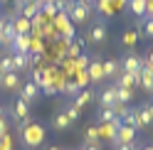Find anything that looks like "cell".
<instances>
[{
  "label": "cell",
  "instance_id": "cell-1",
  "mask_svg": "<svg viewBox=\"0 0 153 150\" xmlns=\"http://www.w3.org/2000/svg\"><path fill=\"white\" fill-rule=\"evenodd\" d=\"M45 133L47 130L40 126V123H27V126H20V140L27 150H35L45 143Z\"/></svg>",
  "mask_w": 153,
  "mask_h": 150
},
{
  "label": "cell",
  "instance_id": "cell-2",
  "mask_svg": "<svg viewBox=\"0 0 153 150\" xmlns=\"http://www.w3.org/2000/svg\"><path fill=\"white\" fill-rule=\"evenodd\" d=\"M64 12H67V17L72 20V25H87L94 10L87 7V5H82V3H76V0H69V5H67Z\"/></svg>",
  "mask_w": 153,
  "mask_h": 150
},
{
  "label": "cell",
  "instance_id": "cell-3",
  "mask_svg": "<svg viewBox=\"0 0 153 150\" xmlns=\"http://www.w3.org/2000/svg\"><path fill=\"white\" fill-rule=\"evenodd\" d=\"M52 27L57 32H62V37H67V40H74V25L72 20L67 17V12H57L52 17Z\"/></svg>",
  "mask_w": 153,
  "mask_h": 150
},
{
  "label": "cell",
  "instance_id": "cell-4",
  "mask_svg": "<svg viewBox=\"0 0 153 150\" xmlns=\"http://www.w3.org/2000/svg\"><path fill=\"white\" fill-rule=\"evenodd\" d=\"M13 116L15 121L20 126H27V123H32V118H30V104L22 99H15V104H13Z\"/></svg>",
  "mask_w": 153,
  "mask_h": 150
},
{
  "label": "cell",
  "instance_id": "cell-5",
  "mask_svg": "<svg viewBox=\"0 0 153 150\" xmlns=\"http://www.w3.org/2000/svg\"><path fill=\"white\" fill-rule=\"evenodd\" d=\"M141 69H143V59L136 57V54H126V57L121 59V71H128L133 76H138Z\"/></svg>",
  "mask_w": 153,
  "mask_h": 150
},
{
  "label": "cell",
  "instance_id": "cell-6",
  "mask_svg": "<svg viewBox=\"0 0 153 150\" xmlns=\"http://www.w3.org/2000/svg\"><path fill=\"white\" fill-rule=\"evenodd\" d=\"M119 126H121V118L111 121V123H99V126H97V130H99V140H109V143H114Z\"/></svg>",
  "mask_w": 153,
  "mask_h": 150
},
{
  "label": "cell",
  "instance_id": "cell-7",
  "mask_svg": "<svg viewBox=\"0 0 153 150\" xmlns=\"http://www.w3.org/2000/svg\"><path fill=\"white\" fill-rule=\"evenodd\" d=\"M40 96H42V91H40V86H37L35 81H25L20 86V99L27 101V104H35Z\"/></svg>",
  "mask_w": 153,
  "mask_h": 150
},
{
  "label": "cell",
  "instance_id": "cell-8",
  "mask_svg": "<svg viewBox=\"0 0 153 150\" xmlns=\"http://www.w3.org/2000/svg\"><path fill=\"white\" fill-rule=\"evenodd\" d=\"M133 140H136V128L121 123L116 130V138H114V145H126V143H133Z\"/></svg>",
  "mask_w": 153,
  "mask_h": 150
},
{
  "label": "cell",
  "instance_id": "cell-9",
  "mask_svg": "<svg viewBox=\"0 0 153 150\" xmlns=\"http://www.w3.org/2000/svg\"><path fill=\"white\" fill-rule=\"evenodd\" d=\"M87 42H91V44L106 42V25L104 22H94V27H89V32H87Z\"/></svg>",
  "mask_w": 153,
  "mask_h": 150
},
{
  "label": "cell",
  "instance_id": "cell-10",
  "mask_svg": "<svg viewBox=\"0 0 153 150\" xmlns=\"http://www.w3.org/2000/svg\"><path fill=\"white\" fill-rule=\"evenodd\" d=\"M20 86H22V81H20V74H17V71L3 74V79H0V89H3V91H17Z\"/></svg>",
  "mask_w": 153,
  "mask_h": 150
},
{
  "label": "cell",
  "instance_id": "cell-11",
  "mask_svg": "<svg viewBox=\"0 0 153 150\" xmlns=\"http://www.w3.org/2000/svg\"><path fill=\"white\" fill-rule=\"evenodd\" d=\"M138 79H141V74L133 76V74H128V71H121L116 76V84H114V86H119V89H136L138 86Z\"/></svg>",
  "mask_w": 153,
  "mask_h": 150
},
{
  "label": "cell",
  "instance_id": "cell-12",
  "mask_svg": "<svg viewBox=\"0 0 153 150\" xmlns=\"http://www.w3.org/2000/svg\"><path fill=\"white\" fill-rule=\"evenodd\" d=\"M87 74H89V81H91V84H99V81H104V69H101V62H99L97 57H94V59L89 62Z\"/></svg>",
  "mask_w": 153,
  "mask_h": 150
},
{
  "label": "cell",
  "instance_id": "cell-13",
  "mask_svg": "<svg viewBox=\"0 0 153 150\" xmlns=\"http://www.w3.org/2000/svg\"><path fill=\"white\" fill-rule=\"evenodd\" d=\"M10 49L13 52H20V54H30V35H15Z\"/></svg>",
  "mask_w": 153,
  "mask_h": 150
},
{
  "label": "cell",
  "instance_id": "cell-14",
  "mask_svg": "<svg viewBox=\"0 0 153 150\" xmlns=\"http://www.w3.org/2000/svg\"><path fill=\"white\" fill-rule=\"evenodd\" d=\"M99 104H101V108H111L114 104H116V86L101 89V93H99Z\"/></svg>",
  "mask_w": 153,
  "mask_h": 150
},
{
  "label": "cell",
  "instance_id": "cell-15",
  "mask_svg": "<svg viewBox=\"0 0 153 150\" xmlns=\"http://www.w3.org/2000/svg\"><path fill=\"white\" fill-rule=\"evenodd\" d=\"M13 57V71H27L30 69V54H20V52H15V54H10Z\"/></svg>",
  "mask_w": 153,
  "mask_h": 150
},
{
  "label": "cell",
  "instance_id": "cell-16",
  "mask_svg": "<svg viewBox=\"0 0 153 150\" xmlns=\"http://www.w3.org/2000/svg\"><path fill=\"white\" fill-rule=\"evenodd\" d=\"M52 128L57 130V133H64V130H69V128H72V121L64 116V111H59V113H54V116H52Z\"/></svg>",
  "mask_w": 153,
  "mask_h": 150
},
{
  "label": "cell",
  "instance_id": "cell-17",
  "mask_svg": "<svg viewBox=\"0 0 153 150\" xmlns=\"http://www.w3.org/2000/svg\"><path fill=\"white\" fill-rule=\"evenodd\" d=\"M138 86H141L143 91L153 93V69H151V67H143V69H141V79H138Z\"/></svg>",
  "mask_w": 153,
  "mask_h": 150
},
{
  "label": "cell",
  "instance_id": "cell-18",
  "mask_svg": "<svg viewBox=\"0 0 153 150\" xmlns=\"http://www.w3.org/2000/svg\"><path fill=\"white\" fill-rule=\"evenodd\" d=\"M133 118H136V130H141V128H148L153 121H151V116H148V111H146V106H141V108H136L133 111Z\"/></svg>",
  "mask_w": 153,
  "mask_h": 150
},
{
  "label": "cell",
  "instance_id": "cell-19",
  "mask_svg": "<svg viewBox=\"0 0 153 150\" xmlns=\"http://www.w3.org/2000/svg\"><path fill=\"white\" fill-rule=\"evenodd\" d=\"M101 69H104V79H116L119 74H121V67L114 59H106V62H101Z\"/></svg>",
  "mask_w": 153,
  "mask_h": 150
},
{
  "label": "cell",
  "instance_id": "cell-20",
  "mask_svg": "<svg viewBox=\"0 0 153 150\" xmlns=\"http://www.w3.org/2000/svg\"><path fill=\"white\" fill-rule=\"evenodd\" d=\"M91 99H94V93H91V91H87V89H82V91L74 96V104H72V106H76V108L82 111V108H87V106L91 104Z\"/></svg>",
  "mask_w": 153,
  "mask_h": 150
},
{
  "label": "cell",
  "instance_id": "cell-21",
  "mask_svg": "<svg viewBox=\"0 0 153 150\" xmlns=\"http://www.w3.org/2000/svg\"><path fill=\"white\" fill-rule=\"evenodd\" d=\"M13 27H15V32H17V35H30V30H32V22L27 20V17L17 15L15 20H13Z\"/></svg>",
  "mask_w": 153,
  "mask_h": 150
},
{
  "label": "cell",
  "instance_id": "cell-22",
  "mask_svg": "<svg viewBox=\"0 0 153 150\" xmlns=\"http://www.w3.org/2000/svg\"><path fill=\"white\" fill-rule=\"evenodd\" d=\"M45 52H47V42L42 37L30 35V54H45Z\"/></svg>",
  "mask_w": 153,
  "mask_h": 150
},
{
  "label": "cell",
  "instance_id": "cell-23",
  "mask_svg": "<svg viewBox=\"0 0 153 150\" xmlns=\"http://www.w3.org/2000/svg\"><path fill=\"white\" fill-rule=\"evenodd\" d=\"M84 145H101V140H99V130H97V126H89L87 130H84Z\"/></svg>",
  "mask_w": 153,
  "mask_h": 150
},
{
  "label": "cell",
  "instance_id": "cell-24",
  "mask_svg": "<svg viewBox=\"0 0 153 150\" xmlns=\"http://www.w3.org/2000/svg\"><path fill=\"white\" fill-rule=\"evenodd\" d=\"M121 44L128 47V49H131V47H136L138 44V30H126V32L121 35Z\"/></svg>",
  "mask_w": 153,
  "mask_h": 150
},
{
  "label": "cell",
  "instance_id": "cell-25",
  "mask_svg": "<svg viewBox=\"0 0 153 150\" xmlns=\"http://www.w3.org/2000/svg\"><path fill=\"white\" fill-rule=\"evenodd\" d=\"M116 101L119 104H131L133 101V89H119L116 86Z\"/></svg>",
  "mask_w": 153,
  "mask_h": 150
},
{
  "label": "cell",
  "instance_id": "cell-26",
  "mask_svg": "<svg viewBox=\"0 0 153 150\" xmlns=\"http://www.w3.org/2000/svg\"><path fill=\"white\" fill-rule=\"evenodd\" d=\"M126 5L133 10V15H138V17H143V15H146V0H128Z\"/></svg>",
  "mask_w": 153,
  "mask_h": 150
},
{
  "label": "cell",
  "instance_id": "cell-27",
  "mask_svg": "<svg viewBox=\"0 0 153 150\" xmlns=\"http://www.w3.org/2000/svg\"><path fill=\"white\" fill-rule=\"evenodd\" d=\"M111 121H116V113H114L111 108H101V113H99V123H111Z\"/></svg>",
  "mask_w": 153,
  "mask_h": 150
},
{
  "label": "cell",
  "instance_id": "cell-28",
  "mask_svg": "<svg viewBox=\"0 0 153 150\" xmlns=\"http://www.w3.org/2000/svg\"><path fill=\"white\" fill-rule=\"evenodd\" d=\"M37 12H40V7H37V5H30V3H27V5L22 7V12H20V15H22V17H27V20H32V17H35Z\"/></svg>",
  "mask_w": 153,
  "mask_h": 150
},
{
  "label": "cell",
  "instance_id": "cell-29",
  "mask_svg": "<svg viewBox=\"0 0 153 150\" xmlns=\"http://www.w3.org/2000/svg\"><path fill=\"white\" fill-rule=\"evenodd\" d=\"M111 111L116 113V118H123V116L128 113V104H119V101H116V104L111 106Z\"/></svg>",
  "mask_w": 153,
  "mask_h": 150
},
{
  "label": "cell",
  "instance_id": "cell-30",
  "mask_svg": "<svg viewBox=\"0 0 153 150\" xmlns=\"http://www.w3.org/2000/svg\"><path fill=\"white\" fill-rule=\"evenodd\" d=\"M0 69H3V74L13 71V57H10V54H5V57H0Z\"/></svg>",
  "mask_w": 153,
  "mask_h": 150
},
{
  "label": "cell",
  "instance_id": "cell-31",
  "mask_svg": "<svg viewBox=\"0 0 153 150\" xmlns=\"http://www.w3.org/2000/svg\"><path fill=\"white\" fill-rule=\"evenodd\" d=\"M64 116H67V118H69L72 123H74V121H79V116H82V111L76 108V106H69V108L64 111Z\"/></svg>",
  "mask_w": 153,
  "mask_h": 150
},
{
  "label": "cell",
  "instance_id": "cell-32",
  "mask_svg": "<svg viewBox=\"0 0 153 150\" xmlns=\"http://www.w3.org/2000/svg\"><path fill=\"white\" fill-rule=\"evenodd\" d=\"M0 150H13V135L10 133L0 138Z\"/></svg>",
  "mask_w": 153,
  "mask_h": 150
},
{
  "label": "cell",
  "instance_id": "cell-33",
  "mask_svg": "<svg viewBox=\"0 0 153 150\" xmlns=\"http://www.w3.org/2000/svg\"><path fill=\"white\" fill-rule=\"evenodd\" d=\"M143 35L153 37V17H146V20H143Z\"/></svg>",
  "mask_w": 153,
  "mask_h": 150
},
{
  "label": "cell",
  "instance_id": "cell-34",
  "mask_svg": "<svg viewBox=\"0 0 153 150\" xmlns=\"http://www.w3.org/2000/svg\"><path fill=\"white\" fill-rule=\"evenodd\" d=\"M109 3H111V7H114V12H119V10H123V7H126L128 0H109Z\"/></svg>",
  "mask_w": 153,
  "mask_h": 150
},
{
  "label": "cell",
  "instance_id": "cell-35",
  "mask_svg": "<svg viewBox=\"0 0 153 150\" xmlns=\"http://www.w3.org/2000/svg\"><path fill=\"white\" fill-rule=\"evenodd\" d=\"M3 135H7V121L0 118V138H3Z\"/></svg>",
  "mask_w": 153,
  "mask_h": 150
},
{
  "label": "cell",
  "instance_id": "cell-36",
  "mask_svg": "<svg viewBox=\"0 0 153 150\" xmlns=\"http://www.w3.org/2000/svg\"><path fill=\"white\" fill-rule=\"evenodd\" d=\"M143 67H151V69H153V52L148 54V57H146V59H143Z\"/></svg>",
  "mask_w": 153,
  "mask_h": 150
},
{
  "label": "cell",
  "instance_id": "cell-37",
  "mask_svg": "<svg viewBox=\"0 0 153 150\" xmlns=\"http://www.w3.org/2000/svg\"><path fill=\"white\" fill-rule=\"evenodd\" d=\"M76 3H82V5H87V7L94 10V3H97V0H76Z\"/></svg>",
  "mask_w": 153,
  "mask_h": 150
},
{
  "label": "cell",
  "instance_id": "cell-38",
  "mask_svg": "<svg viewBox=\"0 0 153 150\" xmlns=\"http://www.w3.org/2000/svg\"><path fill=\"white\" fill-rule=\"evenodd\" d=\"M82 150H101V145H84Z\"/></svg>",
  "mask_w": 153,
  "mask_h": 150
},
{
  "label": "cell",
  "instance_id": "cell-39",
  "mask_svg": "<svg viewBox=\"0 0 153 150\" xmlns=\"http://www.w3.org/2000/svg\"><path fill=\"white\" fill-rule=\"evenodd\" d=\"M146 111H148V116H151V121H153V104H146Z\"/></svg>",
  "mask_w": 153,
  "mask_h": 150
},
{
  "label": "cell",
  "instance_id": "cell-40",
  "mask_svg": "<svg viewBox=\"0 0 153 150\" xmlns=\"http://www.w3.org/2000/svg\"><path fill=\"white\" fill-rule=\"evenodd\" d=\"M5 22H7L5 17H0V32H3V27H5Z\"/></svg>",
  "mask_w": 153,
  "mask_h": 150
},
{
  "label": "cell",
  "instance_id": "cell-41",
  "mask_svg": "<svg viewBox=\"0 0 153 150\" xmlns=\"http://www.w3.org/2000/svg\"><path fill=\"white\" fill-rule=\"evenodd\" d=\"M138 150H153V145H143V148H138Z\"/></svg>",
  "mask_w": 153,
  "mask_h": 150
},
{
  "label": "cell",
  "instance_id": "cell-42",
  "mask_svg": "<svg viewBox=\"0 0 153 150\" xmlns=\"http://www.w3.org/2000/svg\"><path fill=\"white\" fill-rule=\"evenodd\" d=\"M50 150H64V148H57V145H52V148H50Z\"/></svg>",
  "mask_w": 153,
  "mask_h": 150
},
{
  "label": "cell",
  "instance_id": "cell-43",
  "mask_svg": "<svg viewBox=\"0 0 153 150\" xmlns=\"http://www.w3.org/2000/svg\"><path fill=\"white\" fill-rule=\"evenodd\" d=\"M3 113H5V108H3V106H0V118H3Z\"/></svg>",
  "mask_w": 153,
  "mask_h": 150
},
{
  "label": "cell",
  "instance_id": "cell-44",
  "mask_svg": "<svg viewBox=\"0 0 153 150\" xmlns=\"http://www.w3.org/2000/svg\"><path fill=\"white\" fill-rule=\"evenodd\" d=\"M0 79H3V69H0Z\"/></svg>",
  "mask_w": 153,
  "mask_h": 150
},
{
  "label": "cell",
  "instance_id": "cell-45",
  "mask_svg": "<svg viewBox=\"0 0 153 150\" xmlns=\"http://www.w3.org/2000/svg\"><path fill=\"white\" fill-rule=\"evenodd\" d=\"M0 3H7V0H0Z\"/></svg>",
  "mask_w": 153,
  "mask_h": 150
}]
</instances>
